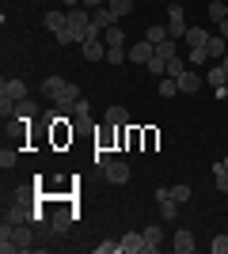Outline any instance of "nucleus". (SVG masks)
<instances>
[{"label":"nucleus","mask_w":228,"mask_h":254,"mask_svg":"<svg viewBox=\"0 0 228 254\" xmlns=\"http://www.w3.org/2000/svg\"><path fill=\"white\" fill-rule=\"evenodd\" d=\"M126 122H130V110H126V106H110V110H107V126L122 129Z\"/></svg>","instance_id":"17"},{"label":"nucleus","mask_w":228,"mask_h":254,"mask_svg":"<svg viewBox=\"0 0 228 254\" xmlns=\"http://www.w3.org/2000/svg\"><path fill=\"white\" fill-rule=\"evenodd\" d=\"M69 224H73V212L69 209H57L54 216H50V228H54V232H69Z\"/></svg>","instance_id":"19"},{"label":"nucleus","mask_w":228,"mask_h":254,"mask_svg":"<svg viewBox=\"0 0 228 254\" xmlns=\"http://www.w3.org/2000/svg\"><path fill=\"white\" fill-rule=\"evenodd\" d=\"M198 87H202V76H198L194 68H186V72L179 76V91H186V95H194Z\"/></svg>","instance_id":"15"},{"label":"nucleus","mask_w":228,"mask_h":254,"mask_svg":"<svg viewBox=\"0 0 228 254\" xmlns=\"http://www.w3.org/2000/svg\"><path fill=\"white\" fill-rule=\"evenodd\" d=\"M103 175H107V182H114V186H126V182H130V163L110 159L107 167H103Z\"/></svg>","instance_id":"6"},{"label":"nucleus","mask_w":228,"mask_h":254,"mask_svg":"<svg viewBox=\"0 0 228 254\" xmlns=\"http://www.w3.org/2000/svg\"><path fill=\"white\" fill-rule=\"evenodd\" d=\"M145 38H149L152 46L163 42V38H167V27H160V23H156V27H149V31H145Z\"/></svg>","instance_id":"33"},{"label":"nucleus","mask_w":228,"mask_h":254,"mask_svg":"<svg viewBox=\"0 0 228 254\" xmlns=\"http://www.w3.org/2000/svg\"><path fill=\"white\" fill-rule=\"evenodd\" d=\"M145 243H149V247H145V254H156V251H160V243H163V232L156 228V224H152V228H145Z\"/></svg>","instance_id":"16"},{"label":"nucleus","mask_w":228,"mask_h":254,"mask_svg":"<svg viewBox=\"0 0 228 254\" xmlns=\"http://www.w3.org/2000/svg\"><path fill=\"white\" fill-rule=\"evenodd\" d=\"M171 197H175V201H179V205H183V201H190V186H186V182H179V186H171Z\"/></svg>","instance_id":"35"},{"label":"nucleus","mask_w":228,"mask_h":254,"mask_svg":"<svg viewBox=\"0 0 228 254\" xmlns=\"http://www.w3.org/2000/svg\"><path fill=\"white\" fill-rule=\"evenodd\" d=\"M103 4H107V0H84V8H91V11H95V8H103Z\"/></svg>","instance_id":"42"},{"label":"nucleus","mask_w":228,"mask_h":254,"mask_svg":"<svg viewBox=\"0 0 228 254\" xmlns=\"http://www.w3.org/2000/svg\"><path fill=\"white\" fill-rule=\"evenodd\" d=\"M65 84H69V80H61V76H50V80H42V95L57 99L61 91H65Z\"/></svg>","instance_id":"18"},{"label":"nucleus","mask_w":228,"mask_h":254,"mask_svg":"<svg viewBox=\"0 0 228 254\" xmlns=\"http://www.w3.org/2000/svg\"><path fill=\"white\" fill-rule=\"evenodd\" d=\"M160 95H163V99L179 95V80H175V76H160Z\"/></svg>","instance_id":"25"},{"label":"nucleus","mask_w":228,"mask_h":254,"mask_svg":"<svg viewBox=\"0 0 228 254\" xmlns=\"http://www.w3.org/2000/svg\"><path fill=\"white\" fill-rule=\"evenodd\" d=\"M156 201H160V216L163 220H175V216H179V201L171 197V186H160V190H156Z\"/></svg>","instance_id":"4"},{"label":"nucleus","mask_w":228,"mask_h":254,"mask_svg":"<svg viewBox=\"0 0 228 254\" xmlns=\"http://www.w3.org/2000/svg\"><path fill=\"white\" fill-rule=\"evenodd\" d=\"M186 38H190V50H194V46H206V42H209V31H202V27H190V31H186Z\"/></svg>","instance_id":"27"},{"label":"nucleus","mask_w":228,"mask_h":254,"mask_svg":"<svg viewBox=\"0 0 228 254\" xmlns=\"http://www.w3.org/2000/svg\"><path fill=\"white\" fill-rule=\"evenodd\" d=\"M186 31H190V27H186L183 4H179V0H171V4H167V38H175V42H179V38H186Z\"/></svg>","instance_id":"2"},{"label":"nucleus","mask_w":228,"mask_h":254,"mask_svg":"<svg viewBox=\"0 0 228 254\" xmlns=\"http://www.w3.org/2000/svg\"><path fill=\"white\" fill-rule=\"evenodd\" d=\"M38 114V106L31 103V99H19V103H15V118H19V122H27V118H34Z\"/></svg>","instance_id":"24"},{"label":"nucleus","mask_w":228,"mask_h":254,"mask_svg":"<svg viewBox=\"0 0 228 254\" xmlns=\"http://www.w3.org/2000/svg\"><path fill=\"white\" fill-rule=\"evenodd\" d=\"M183 72H186V61H183V57H179V53H175L171 61H167V72H163V76H175V80H179V76H183Z\"/></svg>","instance_id":"28"},{"label":"nucleus","mask_w":228,"mask_h":254,"mask_svg":"<svg viewBox=\"0 0 228 254\" xmlns=\"http://www.w3.org/2000/svg\"><path fill=\"white\" fill-rule=\"evenodd\" d=\"M221 64H225V72H228V53H225V57H221Z\"/></svg>","instance_id":"43"},{"label":"nucleus","mask_w":228,"mask_h":254,"mask_svg":"<svg viewBox=\"0 0 228 254\" xmlns=\"http://www.w3.org/2000/svg\"><path fill=\"white\" fill-rule=\"evenodd\" d=\"M73 118H76V122H87V118H91V106H87V99H80V103L73 106Z\"/></svg>","instance_id":"34"},{"label":"nucleus","mask_w":228,"mask_h":254,"mask_svg":"<svg viewBox=\"0 0 228 254\" xmlns=\"http://www.w3.org/2000/svg\"><path fill=\"white\" fill-rule=\"evenodd\" d=\"M80 50H84V61H107V42H103V34L84 38V42H80Z\"/></svg>","instance_id":"3"},{"label":"nucleus","mask_w":228,"mask_h":254,"mask_svg":"<svg viewBox=\"0 0 228 254\" xmlns=\"http://www.w3.org/2000/svg\"><path fill=\"white\" fill-rule=\"evenodd\" d=\"M171 247H175L179 254H190V251H194V235H190V232H175Z\"/></svg>","instance_id":"20"},{"label":"nucleus","mask_w":228,"mask_h":254,"mask_svg":"<svg viewBox=\"0 0 228 254\" xmlns=\"http://www.w3.org/2000/svg\"><path fill=\"white\" fill-rule=\"evenodd\" d=\"M175 53H179V46H175V38H163V42H156V57H160V61H171Z\"/></svg>","instance_id":"21"},{"label":"nucleus","mask_w":228,"mask_h":254,"mask_svg":"<svg viewBox=\"0 0 228 254\" xmlns=\"http://www.w3.org/2000/svg\"><path fill=\"white\" fill-rule=\"evenodd\" d=\"M69 38L73 42H84V38H91L95 34V27H91V11L87 8H69Z\"/></svg>","instance_id":"1"},{"label":"nucleus","mask_w":228,"mask_h":254,"mask_svg":"<svg viewBox=\"0 0 228 254\" xmlns=\"http://www.w3.org/2000/svg\"><path fill=\"white\" fill-rule=\"evenodd\" d=\"M209 251L213 254H228V235H217V239L209 243Z\"/></svg>","instance_id":"38"},{"label":"nucleus","mask_w":228,"mask_h":254,"mask_svg":"<svg viewBox=\"0 0 228 254\" xmlns=\"http://www.w3.org/2000/svg\"><path fill=\"white\" fill-rule=\"evenodd\" d=\"M107 8H110V11H114V15L122 19V15H130V11H133V0H110Z\"/></svg>","instance_id":"30"},{"label":"nucleus","mask_w":228,"mask_h":254,"mask_svg":"<svg viewBox=\"0 0 228 254\" xmlns=\"http://www.w3.org/2000/svg\"><path fill=\"white\" fill-rule=\"evenodd\" d=\"M209 53H206V46H194V50H190V57H186V61L190 64H198V61H206Z\"/></svg>","instance_id":"39"},{"label":"nucleus","mask_w":228,"mask_h":254,"mask_svg":"<svg viewBox=\"0 0 228 254\" xmlns=\"http://www.w3.org/2000/svg\"><path fill=\"white\" fill-rule=\"evenodd\" d=\"M11 243L19 247V251H31V247H34V232H31V224H11Z\"/></svg>","instance_id":"9"},{"label":"nucleus","mask_w":228,"mask_h":254,"mask_svg":"<svg viewBox=\"0 0 228 254\" xmlns=\"http://www.w3.org/2000/svg\"><path fill=\"white\" fill-rule=\"evenodd\" d=\"M225 91H228V80H225Z\"/></svg>","instance_id":"45"},{"label":"nucleus","mask_w":228,"mask_h":254,"mask_svg":"<svg viewBox=\"0 0 228 254\" xmlns=\"http://www.w3.org/2000/svg\"><path fill=\"white\" fill-rule=\"evenodd\" d=\"M80 99H84V95H80V87H76V84H65V91L54 99V103H57V114H73V106L80 103Z\"/></svg>","instance_id":"5"},{"label":"nucleus","mask_w":228,"mask_h":254,"mask_svg":"<svg viewBox=\"0 0 228 254\" xmlns=\"http://www.w3.org/2000/svg\"><path fill=\"white\" fill-rule=\"evenodd\" d=\"M114 23H118V15H114V11H110L107 4H103V8H95V11H91V27H95V34L110 31Z\"/></svg>","instance_id":"7"},{"label":"nucleus","mask_w":228,"mask_h":254,"mask_svg":"<svg viewBox=\"0 0 228 254\" xmlns=\"http://www.w3.org/2000/svg\"><path fill=\"white\" fill-rule=\"evenodd\" d=\"M15 159H19V156H15V148H4V152H0V167H4V171L15 167Z\"/></svg>","instance_id":"36"},{"label":"nucleus","mask_w":228,"mask_h":254,"mask_svg":"<svg viewBox=\"0 0 228 254\" xmlns=\"http://www.w3.org/2000/svg\"><path fill=\"white\" fill-rule=\"evenodd\" d=\"M145 232H126L122 235V254H145Z\"/></svg>","instance_id":"11"},{"label":"nucleus","mask_w":228,"mask_h":254,"mask_svg":"<svg viewBox=\"0 0 228 254\" xmlns=\"http://www.w3.org/2000/svg\"><path fill=\"white\" fill-rule=\"evenodd\" d=\"M221 167H225V171H228V156H225V159H221Z\"/></svg>","instance_id":"44"},{"label":"nucleus","mask_w":228,"mask_h":254,"mask_svg":"<svg viewBox=\"0 0 228 254\" xmlns=\"http://www.w3.org/2000/svg\"><path fill=\"white\" fill-rule=\"evenodd\" d=\"M206 53L213 57V61H221L228 53V38H221V34H209V42H206Z\"/></svg>","instance_id":"14"},{"label":"nucleus","mask_w":228,"mask_h":254,"mask_svg":"<svg viewBox=\"0 0 228 254\" xmlns=\"http://www.w3.org/2000/svg\"><path fill=\"white\" fill-rule=\"evenodd\" d=\"M0 251H4V254H15V251H19V247L11 243V224L8 220H4V228H0Z\"/></svg>","instance_id":"22"},{"label":"nucleus","mask_w":228,"mask_h":254,"mask_svg":"<svg viewBox=\"0 0 228 254\" xmlns=\"http://www.w3.org/2000/svg\"><path fill=\"white\" fill-rule=\"evenodd\" d=\"M145 68H149L152 76H163V72H167V61H160V57H152V61L145 64Z\"/></svg>","instance_id":"37"},{"label":"nucleus","mask_w":228,"mask_h":254,"mask_svg":"<svg viewBox=\"0 0 228 254\" xmlns=\"http://www.w3.org/2000/svg\"><path fill=\"white\" fill-rule=\"evenodd\" d=\"M213 179H217V190H221V193H228V171L221 167V163H213Z\"/></svg>","instance_id":"32"},{"label":"nucleus","mask_w":228,"mask_h":254,"mask_svg":"<svg viewBox=\"0 0 228 254\" xmlns=\"http://www.w3.org/2000/svg\"><path fill=\"white\" fill-rule=\"evenodd\" d=\"M217 34H221V38H228V19H221V23H217Z\"/></svg>","instance_id":"41"},{"label":"nucleus","mask_w":228,"mask_h":254,"mask_svg":"<svg viewBox=\"0 0 228 254\" xmlns=\"http://www.w3.org/2000/svg\"><path fill=\"white\" fill-rule=\"evenodd\" d=\"M38 216H42V212H38V209L31 212L27 205H11V209L4 212V220H8V224H34Z\"/></svg>","instance_id":"8"},{"label":"nucleus","mask_w":228,"mask_h":254,"mask_svg":"<svg viewBox=\"0 0 228 254\" xmlns=\"http://www.w3.org/2000/svg\"><path fill=\"white\" fill-rule=\"evenodd\" d=\"M0 95L11 99V103H19V99H27V84H23V80H4V84H0Z\"/></svg>","instance_id":"12"},{"label":"nucleus","mask_w":228,"mask_h":254,"mask_svg":"<svg viewBox=\"0 0 228 254\" xmlns=\"http://www.w3.org/2000/svg\"><path fill=\"white\" fill-rule=\"evenodd\" d=\"M107 163H110V152L99 144V148H95V167H107Z\"/></svg>","instance_id":"40"},{"label":"nucleus","mask_w":228,"mask_h":254,"mask_svg":"<svg viewBox=\"0 0 228 254\" xmlns=\"http://www.w3.org/2000/svg\"><path fill=\"white\" fill-rule=\"evenodd\" d=\"M209 19H213V23L228 19V4H225V0H213V4H209Z\"/></svg>","instance_id":"26"},{"label":"nucleus","mask_w":228,"mask_h":254,"mask_svg":"<svg viewBox=\"0 0 228 254\" xmlns=\"http://www.w3.org/2000/svg\"><path fill=\"white\" fill-rule=\"evenodd\" d=\"M152 57H156V46H152L149 38H141V42H133V46H130V61H137V64H149Z\"/></svg>","instance_id":"10"},{"label":"nucleus","mask_w":228,"mask_h":254,"mask_svg":"<svg viewBox=\"0 0 228 254\" xmlns=\"http://www.w3.org/2000/svg\"><path fill=\"white\" fill-rule=\"evenodd\" d=\"M122 61H130V53L122 46H107V64H122Z\"/></svg>","instance_id":"29"},{"label":"nucleus","mask_w":228,"mask_h":254,"mask_svg":"<svg viewBox=\"0 0 228 254\" xmlns=\"http://www.w3.org/2000/svg\"><path fill=\"white\" fill-rule=\"evenodd\" d=\"M103 42H107V46H122V42H126V31L110 27V31H103Z\"/></svg>","instance_id":"31"},{"label":"nucleus","mask_w":228,"mask_h":254,"mask_svg":"<svg viewBox=\"0 0 228 254\" xmlns=\"http://www.w3.org/2000/svg\"><path fill=\"white\" fill-rule=\"evenodd\" d=\"M206 80H209V84H213V87H217V91H221V87H225V80H228L225 64H213V68H209V72H206Z\"/></svg>","instance_id":"23"},{"label":"nucleus","mask_w":228,"mask_h":254,"mask_svg":"<svg viewBox=\"0 0 228 254\" xmlns=\"http://www.w3.org/2000/svg\"><path fill=\"white\" fill-rule=\"evenodd\" d=\"M42 27H46V31H65V27H69V11H46V15H42Z\"/></svg>","instance_id":"13"}]
</instances>
